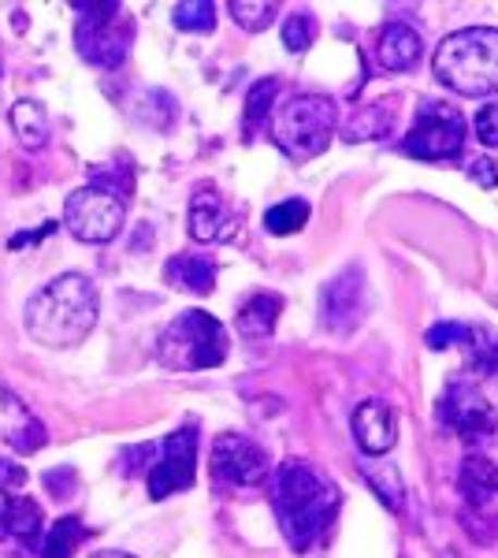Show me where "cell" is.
I'll return each mask as SVG.
<instances>
[{
  "label": "cell",
  "instance_id": "obj_10",
  "mask_svg": "<svg viewBox=\"0 0 498 558\" xmlns=\"http://www.w3.org/2000/svg\"><path fill=\"white\" fill-rule=\"evenodd\" d=\"M271 473L265 447L242 432H223L212 444V481L220 488H257Z\"/></svg>",
  "mask_w": 498,
  "mask_h": 558
},
{
  "label": "cell",
  "instance_id": "obj_11",
  "mask_svg": "<svg viewBox=\"0 0 498 558\" xmlns=\"http://www.w3.org/2000/svg\"><path fill=\"white\" fill-rule=\"evenodd\" d=\"M197 476V432L179 428L160 447L157 465L149 470V499H168L175 492H186Z\"/></svg>",
  "mask_w": 498,
  "mask_h": 558
},
{
  "label": "cell",
  "instance_id": "obj_22",
  "mask_svg": "<svg viewBox=\"0 0 498 558\" xmlns=\"http://www.w3.org/2000/svg\"><path fill=\"white\" fill-rule=\"evenodd\" d=\"M465 354H469V373L476 376H498V331L484 328V324H476V328H465Z\"/></svg>",
  "mask_w": 498,
  "mask_h": 558
},
{
  "label": "cell",
  "instance_id": "obj_37",
  "mask_svg": "<svg viewBox=\"0 0 498 558\" xmlns=\"http://www.w3.org/2000/svg\"><path fill=\"white\" fill-rule=\"evenodd\" d=\"M89 558H134V555H126V551H112V547H108V551H94Z\"/></svg>",
  "mask_w": 498,
  "mask_h": 558
},
{
  "label": "cell",
  "instance_id": "obj_12",
  "mask_svg": "<svg viewBox=\"0 0 498 558\" xmlns=\"http://www.w3.org/2000/svg\"><path fill=\"white\" fill-rule=\"evenodd\" d=\"M320 313H324V328L335 331V336H350L365 320V276H361L357 265L339 272L324 287Z\"/></svg>",
  "mask_w": 498,
  "mask_h": 558
},
{
  "label": "cell",
  "instance_id": "obj_26",
  "mask_svg": "<svg viewBox=\"0 0 498 558\" xmlns=\"http://www.w3.org/2000/svg\"><path fill=\"white\" fill-rule=\"evenodd\" d=\"M361 473H365V481L376 488V495L384 499L387 510H402L405 507L402 476H398L394 465H387V462H365V465H361Z\"/></svg>",
  "mask_w": 498,
  "mask_h": 558
},
{
  "label": "cell",
  "instance_id": "obj_24",
  "mask_svg": "<svg viewBox=\"0 0 498 558\" xmlns=\"http://www.w3.org/2000/svg\"><path fill=\"white\" fill-rule=\"evenodd\" d=\"M83 539H86L83 518H75V514L60 518L57 525L49 529V536H45L41 558H71V555L78 551V547H83Z\"/></svg>",
  "mask_w": 498,
  "mask_h": 558
},
{
  "label": "cell",
  "instance_id": "obj_6",
  "mask_svg": "<svg viewBox=\"0 0 498 558\" xmlns=\"http://www.w3.org/2000/svg\"><path fill=\"white\" fill-rule=\"evenodd\" d=\"M78 12H86L75 23V49L86 64L116 71L131 52L134 41V20L126 15L123 4H75Z\"/></svg>",
  "mask_w": 498,
  "mask_h": 558
},
{
  "label": "cell",
  "instance_id": "obj_18",
  "mask_svg": "<svg viewBox=\"0 0 498 558\" xmlns=\"http://www.w3.org/2000/svg\"><path fill=\"white\" fill-rule=\"evenodd\" d=\"M8 120H12V131L15 138H20L23 149H45V142H49V112H45L41 101H34V97H23V101L12 105V112H8Z\"/></svg>",
  "mask_w": 498,
  "mask_h": 558
},
{
  "label": "cell",
  "instance_id": "obj_20",
  "mask_svg": "<svg viewBox=\"0 0 498 558\" xmlns=\"http://www.w3.org/2000/svg\"><path fill=\"white\" fill-rule=\"evenodd\" d=\"M165 276L171 287L190 291V294H212V287H216V265L208 257H194V254L171 257Z\"/></svg>",
  "mask_w": 498,
  "mask_h": 558
},
{
  "label": "cell",
  "instance_id": "obj_16",
  "mask_svg": "<svg viewBox=\"0 0 498 558\" xmlns=\"http://www.w3.org/2000/svg\"><path fill=\"white\" fill-rule=\"evenodd\" d=\"M186 231L194 242H216L223 235H231V209L216 191H197L190 202L186 216Z\"/></svg>",
  "mask_w": 498,
  "mask_h": 558
},
{
  "label": "cell",
  "instance_id": "obj_4",
  "mask_svg": "<svg viewBox=\"0 0 498 558\" xmlns=\"http://www.w3.org/2000/svg\"><path fill=\"white\" fill-rule=\"evenodd\" d=\"M228 328L205 310H186L160 331L157 362L171 373H202L228 362Z\"/></svg>",
  "mask_w": 498,
  "mask_h": 558
},
{
  "label": "cell",
  "instance_id": "obj_17",
  "mask_svg": "<svg viewBox=\"0 0 498 558\" xmlns=\"http://www.w3.org/2000/svg\"><path fill=\"white\" fill-rule=\"evenodd\" d=\"M461 488H465V499L473 502L479 514L498 518V465L495 462L469 458L465 470H461Z\"/></svg>",
  "mask_w": 498,
  "mask_h": 558
},
{
  "label": "cell",
  "instance_id": "obj_13",
  "mask_svg": "<svg viewBox=\"0 0 498 558\" xmlns=\"http://www.w3.org/2000/svg\"><path fill=\"white\" fill-rule=\"evenodd\" d=\"M353 439L368 458L387 454L398 444V413L391 402L368 399L353 410Z\"/></svg>",
  "mask_w": 498,
  "mask_h": 558
},
{
  "label": "cell",
  "instance_id": "obj_35",
  "mask_svg": "<svg viewBox=\"0 0 498 558\" xmlns=\"http://www.w3.org/2000/svg\"><path fill=\"white\" fill-rule=\"evenodd\" d=\"M23 484H26V470H23V465H15V462H8V458H0V492L23 488Z\"/></svg>",
  "mask_w": 498,
  "mask_h": 558
},
{
  "label": "cell",
  "instance_id": "obj_30",
  "mask_svg": "<svg viewBox=\"0 0 498 558\" xmlns=\"http://www.w3.org/2000/svg\"><path fill=\"white\" fill-rule=\"evenodd\" d=\"M316 31H320V23H316V15L313 12H294V15H287V23H283V45L291 52H305L309 45L316 41Z\"/></svg>",
  "mask_w": 498,
  "mask_h": 558
},
{
  "label": "cell",
  "instance_id": "obj_23",
  "mask_svg": "<svg viewBox=\"0 0 498 558\" xmlns=\"http://www.w3.org/2000/svg\"><path fill=\"white\" fill-rule=\"evenodd\" d=\"M8 539H15L20 547H34L41 539V507L31 499V495H20V499H12Z\"/></svg>",
  "mask_w": 498,
  "mask_h": 558
},
{
  "label": "cell",
  "instance_id": "obj_14",
  "mask_svg": "<svg viewBox=\"0 0 498 558\" xmlns=\"http://www.w3.org/2000/svg\"><path fill=\"white\" fill-rule=\"evenodd\" d=\"M0 439L20 454L41 451L45 439H49V432L31 413V407H26L20 395L8 391V387H0Z\"/></svg>",
  "mask_w": 498,
  "mask_h": 558
},
{
  "label": "cell",
  "instance_id": "obj_33",
  "mask_svg": "<svg viewBox=\"0 0 498 558\" xmlns=\"http://www.w3.org/2000/svg\"><path fill=\"white\" fill-rule=\"evenodd\" d=\"M75 484H78V476H75V470H68V465L45 473V488L57 495V499H71V495H75Z\"/></svg>",
  "mask_w": 498,
  "mask_h": 558
},
{
  "label": "cell",
  "instance_id": "obj_34",
  "mask_svg": "<svg viewBox=\"0 0 498 558\" xmlns=\"http://www.w3.org/2000/svg\"><path fill=\"white\" fill-rule=\"evenodd\" d=\"M469 179H473L476 186H484V191H495L498 186V168H495V160L491 157H479L469 165Z\"/></svg>",
  "mask_w": 498,
  "mask_h": 558
},
{
  "label": "cell",
  "instance_id": "obj_2",
  "mask_svg": "<svg viewBox=\"0 0 498 558\" xmlns=\"http://www.w3.org/2000/svg\"><path fill=\"white\" fill-rule=\"evenodd\" d=\"M271 507H276L287 544L294 551H309L316 536L331 525L335 510H339V492L316 470L291 458L271 476Z\"/></svg>",
  "mask_w": 498,
  "mask_h": 558
},
{
  "label": "cell",
  "instance_id": "obj_19",
  "mask_svg": "<svg viewBox=\"0 0 498 558\" xmlns=\"http://www.w3.org/2000/svg\"><path fill=\"white\" fill-rule=\"evenodd\" d=\"M394 116H398V105L391 101V97H384V101L361 108L347 128H342V138H347V142H368V138L384 142L387 134L394 131Z\"/></svg>",
  "mask_w": 498,
  "mask_h": 558
},
{
  "label": "cell",
  "instance_id": "obj_36",
  "mask_svg": "<svg viewBox=\"0 0 498 558\" xmlns=\"http://www.w3.org/2000/svg\"><path fill=\"white\" fill-rule=\"evenodd\" d=\"M8 518H12V495L0 492V539H8Z\"/></svg>",
  "mask_w": 498,
  "mask_h": 558
},
{
  "label": "cell",
  "instance_id": "obj_31",
  "mask_svg": "<svg viewBox=\"0 0 498 558\" xmlns=\"http://www.w3.org/2000/svg\"><path fill=\"white\" fill-rule=\"evenodd\" d=\"M476 138L484 142L487 149H498V101H487L476 112Z\"/></svg>",
  "mask_w": 498,
  "mask_h": 558
},
{
  "label": "cell",
  "instance_id": "obj_27",
  "mask_svg": "<svg viewBox=\"0 0 498 558\" xmlns=\"http://www.w3.org/2000/svg\"><path fill=\"white\" fill-rule=\"evenodd\" d=\"M228 12H231V20L242 26V31L260 34V31H268V26L276 23L279 4H268V0H231Z\"/></svg>",
  "mask_w": 498,
  "mask_h": 558
},
{
  "label": "cell",
  "instance_id": "obj_15",
  "mask_svg": "<svg viewBox=\"0 0 498 558\" xmlns=\"http://www.w3.org/2000/svg\"><path fill=\"white\" fill-rule=\"evenodd\" d=\"M424 57V41L410 23H387L376 41V60L384 71H410Z\"/></svg>",
  "mask_w": 498,
  "mask_h": 558
},
{
  "label": "cell",
  "instance_id": "obj_3",
  "mask_svg": "<svg viewBox=\"0 0 498 558\" xmlns=\"http://www.w3.org/2000/svg\"><path fill=\"white\" fill-rule=\"evenodd\" d=\"M432 75L461 97L498 94V26H465L442 38L432 57Z\"/></svg>",
  "mask_w": 498,
  "mask_h": 558
},
{
  "label": "cell",
  "instance_id": "obj_8",
  "mask_svg": "<svg viewBox=\"0 0 498 558\" xmlns=\"http://www.w3.org/2000/svg\"><path fill=\"white\" fill-rule=\"evenodd\" d=\"M123 220H126V205L108 191H97V186H83V191H75L68 197V205H63V228L78 242H94V246L120 235Z\"/></svg>",
  "mask_w": 498,
  "mask_h": 558
},
{
  "label": "cell",
  "instance_id": "obj_28",
  "mask_svg": "<svg viewBox=\"0 0 498 558\" xmlns=\"http://www.w3.org/2000/svg\"><path fill=\"white\" fill-rule=\"evenodd\" d=\"M276 97H279V78L276 75H268V78H260V83L250 86V94H246V120H242V123H246V134L257 131L260 123L268 120Z\"/></svg>",
  "mask_w": 498,
  "mask_h": 558
},
{
  "label": "cell",
  "instance_id": "obj_5",
  "mask_svg": "<svg viewBox=\"0 0 498 558\" xmlns=\"http://www.w3.org/2000/svg\"><path fill=\"white\" fill-rule=\"evenodd\" d=\"M339 128V105L324 94H297L276 112L271 138L291 160H313L331 146V134Z\"/></svg>",
  "mask_w": 498,
  "mask_h": 558
},
{
  "label": "cell",
  "instance_id": "obj_7",
  "mask_svg": "<svg viewBox=\"0 0 498 558\" xmlns=\"http://www.w3.org/2000/svg\"><path fill=\"white\" fill-rule=\"evenodd\" d=\"M405 157L413 160H458L465 149V116L458 105L421 101L410 134L402 138Z\"/></svg>",
  "mask_w": 498,
  "mask_h": 558
},
{
  "label": "cell",
  "instance_id": "obj_38",
  "mask_svg": "<svg viewBox=\"0 0 498 558\" xmlns=\"http://www.w3.org/2000/svg\"><path fill=\"white\" fill-rule=\"evenodd\" d=\"M495 380H498V376H495Z\"/></svg>",
  "mask_w": 498,
  "mask_h": 558
},
{
  "label": "cell",
  "instance_id": "obj_32",
  "mask_svg": "<svg viewBox=\"0 0 498 558\" xmlns=\"http://www.w3.org/2000/svg\"><path fill=\"white\" fill-rule=\"evenodd\" d=\"M465 339V324H436V328L424 336V343H428V350H447Z\"/></svg>",
  "mask_w": 498,
  "mask_h": 558
},
{
  "label": "cell",
  "instance_id": "obj_29",
  "mask_svg": "<svg viewBox=\"0 0 498 558\" xmlns=\"http://www.w3.org/2000/svg\"><path fill=\"white\" fill-rule=\"evenodd\" d=\"M171 23L186 34H208L216 26V4H208V0H183L171 12Z\"/></svg>",
  "mask_w": 498,
  "mask_h": 558
},
{
  "label": "cell",
  "instance_id": "obj_1",
  "mask_svg": "<svg viewBox=\"0 0 498 558\" xmlns=\"http://www.w3.org/2000/svg\"><path fill=\"white\" fill-rule=\"evenodd\" d=\"M97 313H101V294H97L94 279H86L83 272H63L52 283H45L38 294H31L23 310V328L34 343L71 350L97 328Z\"/></svg>",
  "mask_w": 498,
  "mask_h": 558
},
{
  "label": "cell",
  "instance_id": "obj_25",
  "mask_svg": "<svg viewBox=\"0 0 498 558\" xmlns=\"http://www.w3.org/2000/svg\"><path fill=\"white\" fill-rule=\"evenodd\" d=\"M309 202L305 197H291V202H279L265 213V228L271 235H297V231L309 223Z\"/></svg>",
  "mask_w": 498,
  "mask_h": 558
},
{
  "label": "cell",
  "instance_id": "obj_9",
  "mask_svg": "<svg viewBox=\"0 0 498 558\" xmlns=\"http://www.w3.org/2000/svg\"><path fill=\"white\" fill-rule=\"evenodd\" d=\"M439 421L450 432H458L469 444H479V439H491L498 432V417L487 402V395L479 391V384L473 376H458V380L447 384L439 399Z\"/></svg>",
  "mask_w": 498,
  "mask_h": 558
},
{
  "label": "cell",
  "instance_id": "obj_21",
  "mask_svg": "<svg viewBox=\"0 0 498 558\" xmlns=\"http://www.w3.org/2000/svg\"><path fill=\"white\" fill-rule=\"evenodd\" d=\"M279 313H283V299L279 294H253V299L239 310V336L242 339H268L279 324Z\"/></svg>",
  "mask_w": 498,
  "mask_h": 558
}]
</instances>
